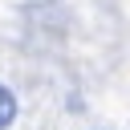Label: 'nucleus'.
Here are the masks:
<instances>
[{"label": "nucleus", "mask_w": 130, "mask_h": 130, "mask_svg": "<svg viewBox=\"0 0 130 130\" xmlns=\"http://www.w3.org/2000/svg\"><path fill=\"white\" fill-rule=\"evenodd\" d=\"M16 110H20V106H16V93H12L8 85H0V130H8V126L16 122Z\"/></svg>", "instance_id": "nucleus-1"}]
</instances>
